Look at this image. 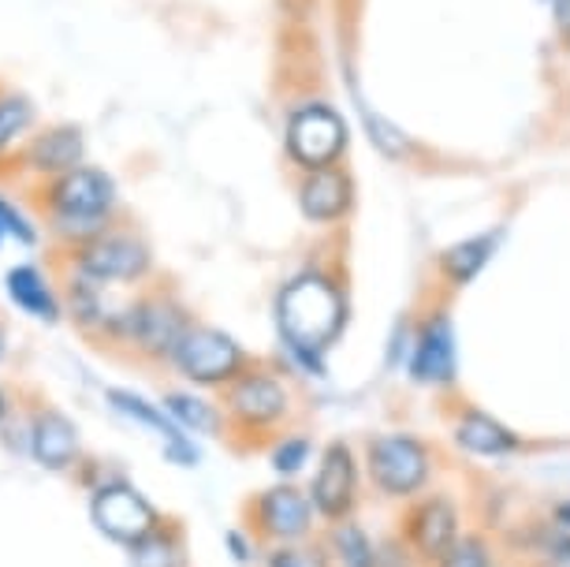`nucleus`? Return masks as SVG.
Masks as SVG:
<instances>
[{"label":"nucleus","instance_id":"nucleus-1","mask_svg":"<svg viewBox=\"0 0 570 567\" xmlns=\"http://www.w3.org/2000/svg\"><path fill=\"white\" fill-rule=\"evenodd\" d=\"M279 336L287 340L295 359L321 373V351L340 336L343 329V295L336 284L321 273H306L292 281L276 299Z\"/></svg>","mask_w":570,"mask_h":567},{"label":"nucleus","instance_id":"nucleus-2","mask_svg":"<svg viewBox=\"0 0 570 567\" xmlns=\"http://www.w3.org/2000/svg\"><path fill=\"white\" fill-rule=\"evenodd\" d=\"M112 202H116L112 179L98 173V168H82V165L63 173L49 195L52 217H57V228L63 235H98Z\"/></svg>","mask_w":570,"mask_h":567},{"label":"nucleus","instance_id":"nucleus-3","mask_svg":"<svg viewBox=\"0 0 570 567\" xmlns=\"http://www.w3.org/2000/svg\"><path fill=\"white\" fill-rule=\"evenodd\" d=\"M365 463H370L373 486L384 497H414L433 475V456L411 433L373 437L370 448H365Z\"/></svg>","mask_w":570,"mask_h":567},{"label":"nucleus","instance_id":"nucleus-4","mask_svg":"<svg viewBox=\"0 0 570 567\" xmlns=\"http://www.w3.org/2000/svg\"><path fill=\"white\" fill-rule=\"evenodd\" d=\"M347 149V124L328 105H303L287 120V154L298 165L317 173V168H332L340 154Z\"/></svg>","mask_w":570,"mask_h":567},{"label":"nucleus","instance_id":"nucleus-5","mask_svg":"<svg viewBox=\"0 0 570 567\" xmlns=\"http://www.w3.org/2000/svg\"><path fill=\"white\" fill-rule=\"evenodd\" d=\"M183 378H190L195 384H224V381H235L243 373V348L235 344L228 333L220 329H209V325H187L183 333L176 355Z\"/></svg>","mask_w":570,"mask_h":567},{"label":"nucleus","instance_id":"nucleus-6","mask_svg":"<svg viewBox=\"0 0 570 567\" xmlns=\"http://www.w3.org/2000/svg\"><path fill=\"white\" fill-rule=\"evenodd\" d=\"M90 516H94V527H98L105 538H112L120 545H135V541H142L146 534L157 530L154 505H149L135 486H124V481L98 489V497H94V505H90Z\"/></svg>","mask_w":570,"mask_h":567},{"label":"nucleus","instance_id":"nucleus-7","mask_svg":"<svg viewBox=\"0 0 570 567\" xmlns=\"http://www.w3.org/2000/svg\"><path fill=\"white\" fill-rule=\"evenodd\" d=\"M358 500V467H354V452L343 441H332L321 452L314 486H309V505L321 519L343 522L354 511Z\"/></svg>","mask_w":570,"mask_h":567},{"label":"nucleus","instance_id":"nucleus-8","mask_svg":"<svg viewBox=\"0 0 570 567\" xmlns=\"http://www.w3.org/2000/svg\"><path fill=\"white\" fill-rule=\"evenodd\" d=\"M149 265V254L131 235H98L94 243H86L79 254V270L86 281L94 284H112V281H135Z\"/></svg>","mask_w":570,"mask_h":567},{"label":"nucleus","instance_id":"nucleus-9","mask_svg":"<svg viewBox=\"0 0 570 567\" xmlns=\"http://www.w3.org/2000/svg\"><path fill=\"white\" fill-rule=\"evenodd\" d=\"M187 325L190 321L183 317L176 306L154 299V303H142V306H127L120 329L135 340L138 351H146V355H154V359H168V355H176Z\"/></svg>","mask_w":570,"mask_h":567},{"label":"nucleus","instance_id":"nucleus-10","mask_svg":"<svg viewBox=\"0 0 570 567\" xmlns=\"http://www.w3.org/2000/svg\"><path fill=\"white\" fill-rule=\"evenodd\" d=\"M228 411L243 426H273L287 414V389L273 373H239L228 389Z\"/></svg>","mask_w":570,"mask_h":567},{"label":"nucleus","instance_id":"nucleus-11","mask_svg":"<svg viewBox=\"0 0 570 567\" xmlns=\"http://www.w3.org/2000/svg\"><path fill=\"white\" fill-rule=\"evenodd\" d=\"M411 373H414V381H422V384H451L455 381L459 351H455V325H451L448 314H436L422 329V336H417V344H414Z\"/></svg>","mask_w":570,"mask_h":567},{"label":"nucleus","instance_id":"nucleus-12","mask_svg":"<svg viewBox=\"0 0 570 567\" xmlns=\"http://www.w3.org/2000/svg\"><path fill=\"white\" fill-rule=\"evenodd\" d=\"M406 538H411L417 556H425V560L433 564L436 556L448 553L459 538V508L451 505L448 497L422 500V505L411 511V519H406Z\"/></svg>","mask_w":570,"mask_h":567},{"label":"nucleus","instance_id":"nucleus-13","mask_svg":"<svg viewBox=\"0 0 570 567\" xmlns=\"http://www.w3.org/2000/svg\"><path fill=\"white\" fill-rule=\"evenodd\" d=\"M309 519H314V505H309L306 493H298L292 486L268 489V493L257 500V522L268 538L276 541H295L309 530Z\"/></svg>","mask_w":570,"mask_h":567},{"label":"nucleus","instance_id":"nucleus-14","mask_svg":"<svg viewBox=\"0 0 570 567\" xmlns=\"http://www.w3.org/2000/svg\"><path fill=\"white\" fill-rule=\"evenodd\" d=\"M109 400H112V408L116 411H124L127 419H135V422H142L149 426L157 437H160V444H165V452L176 459L179 467H195L198 463V452H195V444L187 441V437L179 433V426L165 419V411L154 408V403H146L142 395H135V392H127V389H109Z\"/></svg>","mask_w":570,"mask_h":567},{"label":"nucleus","instance_id":"nucleus-15","mask_svg":"<svg viewBox=\"0 0 570 567\" xmlns=\"http://www.w3.org/2000/svg\"><path fill=\"white\" fill-rule=\"evenodd\" d=\"M455 444L466 448L470 456H485V459H500V456H514L522 448L519 433L508 430L500 419L470 408L462 411V419L455 422Z\"/></svg>","mask_w":570,"mask_h":567},{"label":"nucleus","instance_id":"nucleus-16","mask_svg":"<svg viewBox=\"0 0 570 567\" xmlns=\"http://www.w3.org/2000/svg\"><path fill=\"white\" fill-rule=\"evenodd\" d=\"M298 206H303L306 221L332 224L340 221L351 206V179L340 176L336 168H317L306 176V184L298 187Z\"/></svg>","mask_w":570,"mask_h":567},{"label":"nucleus","instance_id":"nucleus-17","mask_svg":"<svg viewBox=\"0 0 570 567\" xmlns=\"http://www.w3.org/2000/svg\"><path fill=\"white\" fill-rule=\"evenodd\" d=\"M30 448L41 467L63 470L79 456V430L60 411H41L35 419V433H30Z\"/></svg>","mask_w":570,"mask_h":567},{"label":"nucleus","instance_id":"nucleus-18","mask_svg":"<svg viewBox=\"0 0 570 567\" xmlns=\"http://www.w3.org/2000/svg\"><path fill=\"white\" fill-rule=\"evenodd\" d=\"M27 160L38 168V173H57V176L71 173V168H79V160H82V135L75 131V127H57V131L35 138Z\"/></svg>","mask_w":570,"mask_h":567},{"label":"nucleus","instance_id":"nucleus-19","mask_svg":"<svg viewBox=\"0 0 570 567\" xmlns=\"http://www.w3.org/2000/svg\"><path fill=\"white\" fill-rule=\"evenodd\" d=\"M8 295H12V303L19 310H27V314L38 321L60 317L57 299H52L46 276H41L35 265H16V270H8Z\"/></svg>","mask_w":570,"mask_h":567},{"label":"nucleus","instance_id":"nucleus-20","mask_svg":"<svg viewBox=\"0 0 570 567\" xmlns=\"http://www.w3.org/2000/svg\"><path fill=\"white\" fill-rule=\"evenodd\" d=\"M492 251H497V235H473V239H462V243H455V247H448L444 254H440V270H444V276L451 284L462 287L485 270Z\"/></svg>","mask_w":570,"mask_h":567},{"label":"nucleus","instance_id":"nucleus-21","mask_svg":"<svg viewBox=\"0 0 570 567\" xmlns=\"http://www.w3.org/2000/svg\"><path fill=\"white\" fill-rule=\"evenodd\" d=\"M165 408L171 411L179 430H195V433H217L220 426V414L213 411V403L198 400V395H187V392H171L165 400Z\"/></svg>","mask_w":570,"mask_h":567},{"label":"nucleus","instance_id":"nucleus-22","mask_svg":"<svg viewBox=\"0 0 570 567\" xmlns=\"http://www.w3.org/2000/svg\"><path fill=\"white\" fill-rule=\"evenodd\" d=\"M332 545H336V556L343 567H376V553H373V541L365 538L362 527L354 522H336V534H332Z\"/></svg>","mask_w":570,"mask_h":567},{"label":"nucleus","instance_id":"nucleus-23","mask_svg":"<svg viewBox=\"0 0 570 567\" xmlns=\"http://www.w3.org/2000/svg\"><path fill=\"white\" fill-rule=\"evenodd\" d=\"M131 549V564L135 567H179V549H176V541L168 538V534H146L142 541H135V545H127Z\"/></svg>","mask_w":570,"mask_h":567},{"label":"nucleus","instance_id":"nucleus-24","mask_svg":"<svg viewBox=\"0 0 570 567\" xmlns=\"http://www.w3.org/2000/svg\"><path fill=\"white\" fill-rule=\"evenodd\" d=\"M436 567H492V556H489V545L478 538V534H459L455 545L448 553H440Z\"/></svg>","mask_w":570,"mask_h":567},{"label":"nucleus","instance_id":"nucleus-25","mask_svg":"<svg viewBox=\"0 0 570 567\" xmlns=\"http://www.w3.org/2000/svg\"><path fill=\"white\" fill-rule=\"evenodd\" d=\"M35 124V109L27 98H0V149H8Z\"/></svg>","mask_w":570,"mask_h":567},{"label":"nucleus","instance_id":"nucleus-26","mask_svg":"<svg viewBox=\"0 0 570 567\" xmlns=\"http://www.w3.org/2000/svg\"><path fill=\"white\" fill-rule=\"evenodd\" d=\"M309 459V441H284L273 452V467L279 470V475H295V470H303V463Z\"/></svg>","mask_w":570,"mask_h":567},{"label":"nucleus","instance_id":"nucleus-27","mask_svg":"<svg viewBox=\"0 0 570 567\" xmlns=\"http://www.w3.org/2000/svg\"><path fill=\"white\" fill-rule=\"evenodd\" d=\"M0 235H12L19 243H35V228H30L23 213L16 206H8L4 198H0Z\"/></svg>","mask_w":570,"mask_h":567},{"label":"nucleus","instance_id":"nucleus-28","mask_svg":"<svg viewBox=\"0 0 570 567\" xmlns=\"http://www.w3.org/2000/svg\"><path fill=\"white\" fill-rule=\"evenodd\" d=\"M544 567H570V530H552L544 541Z\"/></svg>","mask_w":570,"mask_h":567},{"label":"nucleus","instance_id":"nucleus-29","mask_svg":"<svg viewBox=\"0 0 570 567\" xmlns=\"http://www.w3.org/2000/svg\"><path fill=\"white\" fill-rule=\"evenodd\" d=\"M268 567H325L314 549H276Z\"/></svg>","mask_w":570,"mask_h":567},{"label":"nucleus","instance_id":"nucleus-30","mask_svg":"<svg viewBox=\"0 0 570 567\" xmlns=\"http://www.w3.org/2000/svg\"><path fill=\"white\" fill-rule=\"evenodd\" d=\"M548 8H552V16H556V27H559V35H563V41L570 46V0H544Z\"/></svg>","mask_w":570,"mask_h":567},{"label":"nucleus","instance_id":"nucleus-31","mask_svg":"<svg viewBox=\"0 0 570 567\" xmlns=\"http://www.w3.org/2000/svg\"><path fill=\"white\" fill-rule=\"evenodd\" d=\"M552 519H556L559 530H570V500H563V505L552 508Z\"/></svg>","mask_w":570,"mask_h":567},{"label":"nucleus","instance_id":"nucleus-32","mask_svg":"<svg viewBox=\"0 0 570 567\" xmlns=\"http://www.w3.org/2000/svg\"><path fill=\"white\" fill-rule=\"evenodd\" d=\"M0 419H4V395H0Z\"/></svg>","mask_w":570,"mask_h":567},{"label":"nucleus","instance_id":"nucleus-33","mask_svg":"<svg viewBox=\"0 0 570 567\" xmlns=\"http://www.w3.org/2000/svg\"><path fill=\"white\" fill-rule=\"evenodd\" d=\"M0 355H4V336H0Z\"/></svg>","mask_w":570,"mask_h":567}]
</instances>
